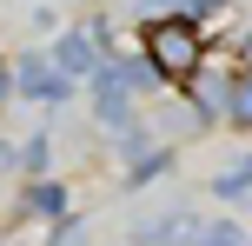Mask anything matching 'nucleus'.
<instances>
[{
  "label": "nucleus",
  "instance_id": "nucleus-9",
  "mask_svg": "<svg viewBox=\"0 0 252 246\" xmlns=\"http://www.w3.org/2000/svg\"><path fill=\"white\" fill-rule=\"evenodd\" d=\"M7 87H13V73H7V67H0V100H7Z\"/></svg>",
  "mask_w": 252,
  "mask_h": 246
},
{
  "label": "nucleus",
  "instance_id": "nucleus-3",
  "mask_svg": "<svg viewBox=\"0 0 252 246\" xmlns=\"http://www.w3.org/2000/svg\"><path fill=\"white\" fill-rule=\"evenodd\" d=\"M219 113H226L232 127H252V80H226V87H219Z\"/></svg>",
  "mask_w": 252,
  "mask_h": 246
},
{
  "label": "nucleus",
  "instance_id": "nucleus-6",
  "mask_svg": "<svg viewBox=\"0 0 252 246\" xmlns=\"http://www.w3.org/2000/svg\"><path fill=\"white\" fill-rule=\"evenodd\" d=\"M166 167H173V153H159V146H146V153H139L133 167H126V180H133V186H139V180H159Z\"/></svg>",
  "mask_w": 252,
  "mask_h": 246
},
{
  "label": "nucleus",
  "instance_id": "nucleus-4",
  "mask_svg": "<svg viewBox=\"0 0 252 246\" xmlns=\"http://www.w3.org/2000/svg\"><path fill=\"white\" fill-rule=\"evenodd\" d=\"M27 213H40V220H66V186H53V180L27 186Z\"/></svg>",
  "mask_w": 252,
  "mask_h": 246
},
{
  "label": "nucleus",
  "instance_id": "nucleus-7",
  "mask_svg": "<svg viewBox=\"0 0 252 246\" xmlns=\"http://www.w3.org/2000/svg\"><path fill=\"white\" fill-rule=\"evenodd\" d=\"M246 186H252V160H246V167H232V173H219V180H213V193H219V200H239Z\"/></svg>",
  "mask_w": 252,
  "mask_h": 246
},
{
  "label": "nucleus",
  "instance_id": "nucleus-2",
  "mask_svg": "<svg viewBox=\"0 0 252 246\" xmlns=\"http://www.w3.org/2000/svg\"><path fill=\"white\" fill-rule=\"evenodd\" d=\"M66 80L73 73H66L60 60H40V53H27V60L13 67V87H20L27 100H66Z\"/></svg>",
  "mask_w": 252,
  "mask_h": 246
},
{
  "label": "nucleus",
  "instance_id": "nucleus-8",
  "mask_svg": "<svg viewBox=\"0 0 252 246\" xmlns=\"http://www.w3.org/2000/svg\"><path fill=\"white\" fill-rule=\"evenodd\" d=\"M47 153H53V146H47V133H33V140L20 146V167H27V173H47Z\"/></svg>",
  "mask_w": 252,
  "mask_h": 246
},
{
  "label": "nucleus",
  "instance_id": "nucleus-5",
  "mask_svg": "<svg viewBox=\"0 0 252 246\" xmlns=\"http://www.w3.org/2000/svg\"><path fill=\"white\" fill-rule=\"evenodd\" d=\"M186 246H246V233H239L232 220H199V226H192V240H186Z\"/></svg>",
  "mask_w": 252,
  "mask_h": 246
},
{
  "label": "nucleus",
  "instance_id": "nucleus-1",
  "mask_svg": "<svg viewBox=\"0 0 252 246\" xmlns=\"http://www.w3.org/2000/svg\"><path fill=\"white\" fill-rule=\"evenodd\" d=\"M146 53H153V67H159V80H192L206 67V40H199V27L192 20H153L146 27Z\"/></svg>",
  "mask_w": 252,
  "mask_h": 246
}]
</instances>
